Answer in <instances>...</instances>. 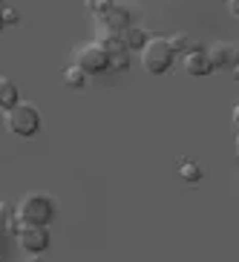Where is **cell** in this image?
I'll return each instance as SVG.
<instances>
[{"label":"cell","instance_id":"obj_1","mask_svg":"<svg viewBox=\"0 0 239 262\" xmlns=\"http://www.w3.org/2000/svg\"><path fill=\"white\" fill-rule=\"evenodd\" d=\"M6 130L12 133V136H20V139H32V136L40 130V113H38V107L17 101L12 110H6Z\"/></svg>","mask_w":239,"mask_h":262},{"label":"cell","instance_id":"obj_4","mask_svg":"<svg viewBox=\"0 0 239 262\" xmlns=\"http://www.w3.org/2000/svg\"><path fill=\"white\" fill-rule=\"evenodd\" d=\"M75 63L86 72V75H98V72H104L110 67V52L104 49L101 40H95V43H86V47L78 49Z\"/></svg>","mask_w":239,"mask_h":262},{"label":"cell","instance_id":"obj_12","mask_svg":"<svg viewBox=\"0 0 239 262\" xmlns=\"http://www.w3.org/2000/svg\"><path fill=\"white\" fill-rule=\"evenodd\" d=\"M179 176L185 179V182H199V179L205 176V170H202L196 162H187L185 159V162L179 164Z\"/></svg>","mask_w":239,"mask_h":262},{"label":"cell","instance_id":"obj_9","mask_svg":"<svg viewBox=\"0 0 239 262\" xmlns=\"http://www.w3.org/2000/svg\"><path fill=\"white\" fill-rule=\"evenodd\" d=\"M118 35H121V40H124V47L127 49H141L147 43V35L139 29V26H124Z\"/></svg>","mask_w":239,"mask_h":262},{"label":"cell","instance_id":"obj_5","mask_svg":"<svg viewBox=\"0 0 239 262\" xmlns=\"http://www.w3.org/2000/svg\"><path fill=\"white\" fill-rule=\"evenodd\" d=\"M124 26H130V12L113 3L104 15H98V40L110 38V35H118Z\"/></svg>","mask_w":239,"mask_h":262},{"label":"cell","instance_id":"obj_3","mask_svg":"<svg viewBox=\"0 0 239 262\" xmlns=\"http://www.w3.org/2000/svg\"><path fill=\"white\" fill-rule=\"evenodd\" d=\"M17 216H20V222L47 225L49 219H52V199L44 196V193H29V196H24V202L17 205Z\"/></svg>","mask_w":239,"mask_h":262},{"label":"cell","instance_id":"obj_14","mask_svg":"<svg viewBox=\"0 0 239 262\" xmlns=\"http://www.w3.org/2000/svg\"><path fill=\"white\" fill-rule=\"evenodd\" d=\"M127 67H130V49L110 55V70H127Z\"/></svg>","mask_w":239,"mask_h":262},{"label":"cell","instance_id":"obj_18","mask_svg":"<svg viewBox=\"0 0 239 262\" xmlns=\"http://www.w3.org/2000/svg\"><path fill=\"white\" fill-rule=\"evenodd\" d=\"M9 213V205H6V202H0V216H6Z\"/></svg>","mask_w":239,"mask_h":262},{"label":"cell","instance_id":"obj_10","mask_svg":"<svg viewBox=\"0 0 239 262\" xmlns=\"http://www.w3.org/2000/svg\"><path fill=\"white\" fill-rule=\"evenodd\" d=\"M208 58H210V63H213V70L216 67H225V63H231V58H233V47H228V43H213V47L208 49Z\"/></svg>","mask_w":239,"mask_h":262},{"label":"cell","instance_id":"obj_17","mask_svg":"<svg viewBox=\"0 0 239 262\" xmlns=\"http://www.w3.org/2000/svg\"><path fill=\"white\" fill-rule=\"evenodd\" d=\"M228 9H231V15L239 17V0H228Z\"/></svg>","mask_w":239,"mask_h":262},{"label":"cell","instance_id":"obj_7","mask_svg":"<svg viewBox=\"0 0 239 262\" xmlns=\"http://www.w3.org/2000/svg\"><path fill=\"white\" fill-rule=\"evenodd\" d=\"M185 72L193 78H202V75H210L213 72V63H210L208 52H202V49H190L185 55Z\"/></svg>","mask_w":239,"mask_h":262},{"label":"cell","instance_id":"obj_22","mask_svg":"<svg viewBox=\"0 0 239 262\" xmlns=\"http://www.w3.org/2000/svg\"><path fill=\"white\" fill-rule=\"evenodd\" d=\"M236 150H239V136H236Z\"/></svg>","mask_w":239,"mask_h":262},{"label":"cell","instance_id":"obj_11","mask_svg":"<svg viewBox=\"0 0 239 262\" xmlns=\"http://www.w3.org/2000/svg\"><path fill=\"white\" fill-rule=\"evenodd\" d=\"M84 81H86V72L81 70V67H70V70H63V84L67 86H72V90H81L84 86Z\"/></svg>","mask_w":239,"mask_h":262},{"label":"cell","instance_id":"obj_20","mask_svg":"<svg viewBox=\"0 0 239 262\" xmlns=\"http://www.w3.org/2000/svg\"><path fill=\"white\" fill-rule=\"evenodd\" d=\"M233 78H236V81H239V63H236V70H233Z\"/></svg>","mask_w":239,"mask_h":262},{"label":"cell","instance_id":"obj_21","mask_svg":"<svg viewBox=\"0 0 239 262\" xmlns=\"http://www.w3.org/2000/svg\"><path fill=\"white\" fill-rule=\"evenodd\" d=\"M3 26H6V24H3V17H0V29H3Z\"/></svg>","mask_w":239,"mask_h":262},{"label":"cell","instance_id":"obj_8","mask_svg":"<svg viewBox=\"0 0 239 262\" xmlns=\"http://www.w3.org/2000/svg\"><path fill=\"white\" fill-rule=\"evenodd\" d=\"M17 86L12 78H0V110H12L17 104Z\"/></svg>","mask_w":239,"mask_h":262},{"label":"cell","instance_id":"obj_6","mask_svg":"<svg viewBox=\"0 0 239 262\" xmlns=\"http://www.w3.org/2000/svg\"><path fill=\"white\" fill-rule=\"evenodd\" d=\"M17 242H20V248L29 251V254H40V251H47V245H49L47 225H29V222H24V225H20V231H17Z\"/></svg>","mask_w":239,"mask_h":262},{"label":"cell","instance_id":"obj_19","mask_svg":"<svg viewBox=\"0 0 239 262\" xmlns=\"http://www.w3.org/2000/svg\"><path fill=\"white\" fill-rule=\"evenodd\" d=\"M233 121H236V127H239V104L233 107Z\"/></svg>","mask_w":239,"mask_h":262},{"label":"cell","instance_id":"obj_15","mask_svg":"<svg viewBox=\"0 0 239 262\" xmlns=\"http://www.w3.org/2000/svg\"><path fill=\"white\" fill-rule=\"evenodd\" d=\"M84 3H86L90 12H95V15H104V12L113 6V0H84Z\"/></svg>","mask_w":239,"mask_h":262},{"label":"cell","instance_id":"obj_16","mask_svg":"<svg viewBox=\"0 0 239 262\" xmlns=\"http://www.w3.org/2000/svg\"><path fill=\"white\" fill-rule=\"evenodd\" d=\"M0 17H3V24H17V17H20V15H17V12H15V9H3V12H0Z\"/></svg>","mask_w":239,"mask_h":262},{"label":"cell","instance_id":"obj_2","mask_svg":"<svg viewBox=\"0 0 239 262\" xmlns=\"http://www.w3.org/2000/svg\"><path fill=\"white\" fill-rule=\"evenodd\" d=\"M173 47H170V40L164 38H153L147 40L144 47H141V67L144 72L150 75H162V72L170 70V63H173Z\"/></svg>","mask_w":239,"mask_h":262},{"label":"cell","instance_id":"obj_13","mask_svg":"<svg viewBox=\"0 0 239 262\" xmlns=\"http://www.w3.org/2000/svg\"><path fill=\"white\" fill-rule=\"evenodd\" d=\"M170 47H173V52H190V49H199V47H193L190 43V38H187L185 32L173 35V38H170Z\"/></svg>","mask_w":239,"mask_h":262},{"label":"cell","instance_id":"obj_23","mask_svg":"<svg viewBox=\"0 0 239 262\" xmlns=\"http://www.w3.org/2000/svg\"><path fill=\"white\" fill-rule=\"evenodd\" d=\"M3 9H6V6H3V3H0V12H3Z\"/></svg>","mask_w":239,"mask_h":262}]
</instances>
